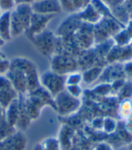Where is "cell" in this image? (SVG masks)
Listing matches in <instances>:
<instances>
[{"mask_svg": "<svg viewBox=\"0 0 132 150\" xmlns=\"http://www.w3.org/2000/svg\"><path fill=\"white\" fill-rule=\"evenodd\" d=\"M6 76L19 95L29 93L40 86L36 67L28 58L21 57L13 58Z\"/></svg>", "mask_w": 132, "mask_h": 150, "instance_id": "1", "label": "cell"}, {"mask_svg": "<svg viewBox=\"0 0 132 150\" xmlns=\"http://www.w3.org/2000/svg\"><path fill=\"white\" fill-rule=\"evenodd\" d=\"M37 50L45 56H51L55 51L56 39L54 35L48 30H45L39 34L29 37Z\"/></svg>", "mask_w": 132, "mask_h": 150, "instance_id": "2", "label": "cell"}, {"mask_svg": "<svg viewBox=\"0 0 132 150\" xmlns=\"http://www.w3.org/2000/svg\"><path fill=\"white\" fill-rule=\"evenodd\" d=\"M40 83L51 96H56L61 91H64L65 77L54 71L46 72L41 76Z\"/></svg>", "mask_w": 132, "mask_h": 150, "instance_id": "3", "label": "cell"}, {"mask_svg": "<svg viewBox=\"0 0 132 150\" xmlns=\"http://www.w3.org/2000/svg\"><path fill=\"white\" fill-rule=\"evenodd\" d=\"M32 10L36 14L40 15H55L60 13L61 6L59 0H40L34 1L31 4Z\"/></svg>", "mask_w": 132, "mask_h": 150, "instance_id": "4", "label": "cell"}, {"mask_svg": "<svg viewBox=\"0 0 132 150\" xmlns=\"http://www.w3.org/2000/svg\"><path fill=\"white\" fill-rule=\"evenodd\" d=\"M54 17V15H40L33 12L29 28L25 32V34L29 38L31 36H34V35L39 34L43 31L46 30L45 28L47 25Z\"/></svg>", "mask_w": 132, "mask_h": 150, "instance_id": "5", "label": "cell"}, {"mask_svg": "<svg viewBox=\"0 0 132 150\" xmlns=\"http://www.w3.org/2000/svg\"><path fill=\"white\" fill-rule=\"evenodd\" d=\"M79 98H73L66 91H61L56 96V107L59 108L60 113L67 114L70 111L76 110L80 105Z\"/></svg>", "mask_w": 132, "mask_h": 150, "instance_id": "6", "label": "cell"}, {"mask_svg": "<svg viewBox=\"0 0 132 150\" xmlns=\"http://www.w3.org/2000/svg\"><path fill=\"white\" fill-rule=\"evenodd\" d=\"M82 22L79 18L77 14L71 16L66 20L61 23L57 29V34L59 37H67L73 35L82 25Z\"/></svg>", "mask_w": 132, "mask_h": 150, "instance_id": "7", "label": "cell"}, {"mask_svg": "<svg viewBox=\"0 0 132 150\" xmlns=\"http://www.w3.org/2000/svg\"><path fill=\"white\" fill-rule=\"evenodd\" d=\"M74 67H76V61L70 56L57 55L52 58V71L59 75L61 70H68V72L73 71Z\"/></svg>", "mask_w": 132, "mask_h": 150, "instance_id": "8", "label": "cell"}, {"mask_svg": "<svg viewBox=\"0 0 132 150\" xmlns=\"http://www.w3.org/2000/svg\"><path fill=\"white\" fill-rule=\"evenodd\" d=\"M77 16L82 23H88L91 25L97 24L102 18L101 16L97 12V10L91 6V3L79 11L77 13Z\"/></svg>", "mask_w": 132, "mask_h": 150, "instance_id": "9", "label": "cell"}, {"mask_svg": "<svg viewBox=\"0 0 132 150\" xmlns=\"http://www.w3.org/2000/svg\"><path fill=\"white\" fill-rule=\"evenodd\" d=\"M13 11L15 13L17 17L20 19L22 24L24 25L25 30L27 31L30 25L31 18H32V15H33V10H32V6L31 4H19L16 5ZM25 31V32H26Z\"/></svg>", "mask_w": 132, "mask_h": 150, "instance_id": "10", "label": "cell"}, {"mask_svg": "<svg viewBox=\"0 0 132 150\" xmlns=\"http://www.w3.org/2000/svg\"><path fill=\"white\" fill-rule=\"evenodd\" d=\"M3 141L9 150H24L26 146V138L19 131H15Z\"/></svg>", "mask_w": 132, "mask_h": 150, "instance_id": "11", "label": "cell"}, {"mask_svg": "<svg viewBox=\"0 0 132 150\" xmlns=\"http://www.w3.org/2000/svg\"><path fill=\"white\" fill-rule=\"evenodd\" d=\"M10 14L11 11L2 12L0 16V37L5 42H9L13 38L10 29Z\"/></svg>", "mask_w": 132, "mask_h": 150, "instance_id": "12", "label": "cell"}, {"mask_svg": "<svg viewBox=\"0 0 132 150\" xmlns=\"http://www.w3.org/2000/svg\"><path fill=\"white\" fill-rule=\"evenodd\" d=\"M18 115H19V101H18V98H17L6 108V122L12 127H15L17 119H18Z\"/></svg>", "mask_w": 132, "mask_h": 150, "instance_id": "13", "label": "cell"}, {"mask_svg": "<svg viewBox=\"0 0 132 150\" xmlns=\"http://www.w3.org/2000/svg\"><path fill=\"white\" fill-rule=\"evenodd\" d=\"M19 94L14 88L13 89L0 90V105L6 108L15 99L18 98Z\"/></svg>", "mask_w": 132, "mask_h": 150, "instance_id": "14", "label": "cell"}, {"mask_svg": "<svg viewBox=\"0 0 132 150\" xmlns=\"http://www.w3.org/2000/svg\"><path fill=\"white\" fill-rule=\"evenodd\" d=\"M113 41L116 44V46L120 47H128L132 42V37L126 30V28H122L113 37Z\"/></svg>", "mask_w": 132, "mask_h": 150, "instance_id": "15", "label": "cell"}, {"mask_svg": "<svg viewBox=\"0 0 132 150\" xmlns=\"http://www.w3.org/2000/svg\"><path fill=\"white\" fill-rule=\"evenodd\" d=\"M119 115L125 119H129L132 117V102L129 99H125L119 107Z\"/></svg>", "mask_w": 132, "mask_h": 150, "instance_id": "16", "label": "cell"}, {"mask_svg": "<svg viewBox=\"0 0 132 150\" xmlns=\"http://www.w3.org/2000/svg\"><path fill=\"white\" fill-rule=\"evenodd\" d=\"M15 127L9 125L6 121L0 124V141H3L15 132Z\"/></svg>", "mask_w": 132, "mask_h": 150, "instance_id": "17", "label": "cell"}, {"mask_svg": "<svg viewBox=\"0 0 132 150\" xmlns=\"http://www.w3.org/2000/svg\"><path fill=\"white\" fill-rule=\"evenodd\" d=\"M102 128L107 134H112L117 128V122L112 117H105L102 122Z\"/></svg>", "mask_w": 132, "mask_h": 150, "instance_id": "18", "label": "cell"}, {"mask_svg": "<svg viewBox=\"0 0 132 150\" xmlns=\"http://www.w3.org/2000/svg\"><path fill=\"white\" fill-rule=\"evenodd\" d=\"M101 68H99V67H94V68L89 69L82 76V80H84L87 83H91L94 81L95 79L101 75Z\"/></svg>", "mask_w": 132, "mask_h": 150, "instance_id": "19", "label": "cell"}, {"mask_svg": "<svg viewBox=\"0 0 132 150\" xmlns=\"http://www.w3.org/2000/svg\"><path fill=\"white\" fill-rule=\"evenodd\" d=\"M45 150H60V143L56 138L48 137L41 142Z\"/></svg>", "mask_w": 132, "mask_h": 150, "instance_id": "20", "label": "cell"}, {"mask_svg": "<svg viewBox=\"0 0 132 150\" xmlns=\"http://www.w3.org/2000/svg\"><path fill=\"white\" fill-rule=\"evenodd\" d=\"M82 81V75L79 73H72L67 77H65V85L66 86H73V85H80Z\"/></svg>", "mask_w": 132, "mask_h": 150, "instance_id": "21", "label": "cell"}, {"mask_svg": "<svg viewBox=\"0 0 132 150\" xmlns=\"http://www.w3.org/2000/svg\"><path fill=\"white\" fill-rule=\"evenodd\" d=\"M15 6V0H0V10L2 12L12 11Z\"/></svg>", "mask_w": 132, "mask_h": 150, "instance_id": "22", "label": "cell"}, {"mask_svg": "<svg viewBox=\"0 0 132 150\" xmlns=\"http://www.w3.org/2000/svg\"><path fill=\"white\" fill-rule=\"evenodd\" d=\"M66 92L70 94L73 98H78L82 95V88L79 85H73V86H66Z\"/></svg>", "mask_w": 132, "mask_h": 150, "instance_id": "23", "label": "cell"}, {"mask_svg": "<svg viewBox=\"0 0 132 150\" xmlns=\"http://www.w3.org/2000/svg\"><path fill=\"white\" fill-rule=\"evenodd\" d=\"M13 86L9 79L5 75H0V90H6V89H13ZM15 89V88H14Z\"/></svg>", "mask_w": 132, "mask_h": 150, "instance_id": "24", "label": "cell"}, {"mask_svg": "<svg viewBox=\"0 0 132 150\" xmlns=\"http://www.w3.org/2000/svg\"><path fill=\"white\" fill-rule=\"evenodd\" d=\"M61 9L66 12H74L73 0H59Z\"/></svg>", "mask_w": 132, "mask_h": 150, "instance_id": "25", "label": "cell"}, {"mask_svg": "<svg viewBox=\"0 0 132 150\" xmlns=\"http://www.w3.org/2000/svg\"><path fill=\"white\" fill-rule=\"evenodd\" d=\"M9 67H10V61H8L6 58L3 60H0V75L6 73Z\"/></svg>", "mask_w": 132, "mask_h": 150, "instance_id": "26", "label": "cell"}, {"mask_svg": "<svg viewBox=\"0 0 132 150\" xmlns=\"http://www.w3.org/2000/svg\"><path fill=\"white\" fill-rule=\"evenodd\" d=\"M96 150H113L112 146L108 143H101L97 146Z\"/></svg>", "mask_w": 132, "mask_h": 150, "instance_id": "27", "label": "cell"}, {"mask_svg": "<svg viewBox=\"0 0 132 150\" xmlns=\"http://www.w3.org/2000/svg\"><path fill=\"white\" fill-rule=\"evenodd\" d=\"M6 121V108L0 105V124H2L3 122Z\"/></svg>", "mask_w": 132, "mask_h": 150, "instance_id": "28", "label": "cell"}, {"mask_svg": "<svg viewBox=\"0 0 132 150\" xmlns=\"http://www.w3.org/2000/svg\"><path fill=\"white\" fill-rule=\"evenodd\" d=\"M34 0H15V6L19 4H32Z\"/></svg>", "mask_w": 132, "mask_h": 150, "instance_id": "29", "label": "cell"}, {"mask_svg": "<svg viewBox=\"0 0 132 150\" xmlns=\"http://www.w3.org/2000/svg\"><path fill=\"white\" fill-rule=\"evenodd\" d=\"M126 30L129 33V35L132 37V19H129L128 24H127V26H126Z\"/></svg>", "mask_w": 132, "mask_h": 150, "instance_id": "30", "label": "cell"}, {"mask_svg": "<svg viewBox=\"0 0 132 150\" xmlns=\"http://www.w3.org/2000/svg\"><path fill=\"white\" fill-rule=\"evenodd\" d=\"M33 150H45V149L43 148V145L41 143H38V144H36V146H34Z\"/></svg>", "mask_w": 132, "mask_h": 150, "instance_id": "31", "label": "cell"}, {"mask_svg": "<svg viewBox=\"0 0 132 150\" xmlns=\"http://www.w3.org/2000/svg\"><path fill=\"white\" fill-rule=\"evenodd\" d=\"M0 150H9L4 141H0Z\"/></svg>", "mask_w": 132, "mask_h": 150, "instance_id": "32", "label": "cell"}, {"mask_svg": "<svg viewBox=\"0 0 132 150\" xmlns=\"http://www.w3.org/2000/svg\"><path fill=\"white\" fill-rule=\"evenodd\" d=\"M5 43H6V42L1 38V37H0V47H2L5 45Z\"/></svg>", "mask_w": 132, "mask_h": 150, "instance_id": "33", "label": "cell"}, {"mask_svg": "<svg viewBox=\"0 0 132 150\" xmlns=\"http://www.w3.org/2000/svg\"><path fill=\"white\" fill-rule=\"evenodd\" d=\"M6 58V57H5V55L3 54V53L0 51V60H3V59H5Z\"/></svg>", "mask_w": 132, "mask_h": 150, "instance_id": "34", "label": "cell"}, {"mask_svg": "<svg viewBox=\"0 0 132 150\" xmlns=\"http://www.w3.org/2000/svg\"><path fill=\"white\" fill-rule=\"evenodd\" d=\"M128 148H129V150H132V140L129 142V144L128 146Z\"/></svg>", "mask_w": 132, "mask_h": 150, "instance_id": "35", "label": "cell"}, {"mask_svg": "<svg viewBox=\"0 0 132 150\" xmlns=\"http://www.w3.org/2000/svg\"><path fill=\"white\" fill-rule=\"evenodd\" d=\"M129 19H132V9L129 12Z\"/></svg>", "mask_w": 132, "mask_h": 150, "instance_id": "36", "label": "cell"}, {"mask_svg": "<svg viewBox=\"0 0 132 150\" xmlns=\"http://www.w3.org/2000/svg\"><path fill=\"white\" fill-rule=\"evenodd\" d=\"M1 14H2V11H1V10H0V16H1Z\"/></svg>", "mask_w": 132, "mask_h": 150, "instance_id": "37", "label": "cell"}, {"mask_svg": "<svg viewBox=\"0 0 132 150\" xmlns=\"http://www.w3.org/2000/svg\"><path fill=\"white\" fill-rule=\"evenodd\" d=\"M34 1H40V0H34Z\"/></svg>", "mask_w": 132, "mask_h": 150, "instance_id": "38", "label": "cell"}]
</instances>
